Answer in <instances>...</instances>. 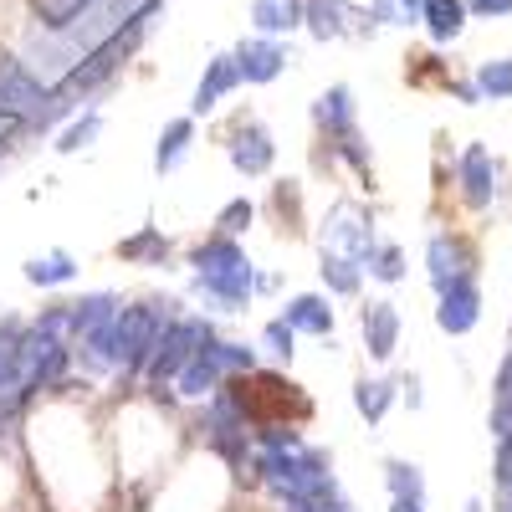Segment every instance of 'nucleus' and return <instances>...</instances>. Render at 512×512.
I'll use <instances>...</instances> for the list:
<instances>
[{"label":"nucleus","instance_id":"nucleus-2","mask_svg":"<svg viewBox=\"0 0 512 512\" xmlns=\"http://www.w3.org/2000/svg\"><path fill=\"white\" fill-rule=\"evenodd\" d=\"M169 318H180V297H149V303H123L113 313V354L128 379H144V364L159 344Z\"/></svg>","mask_w":512,"mask_h":512},{"label":"nucleus","instance_id":"nucleus-29","mask_svg":"<svg viewBox=\"0 0 512 512\" xmlns=\"http://www.w3.org/2000/svg\"><path fill=\"white\" fill-rule=\"evenodd\" d=\"M369 21H379V26H415L420 21V0H374Z\"/></svg>","mask_w":512,"mask_h":512},{"label":"nucleus","instance_id":"nucleus-33","mask_svg":"<svg viewBox=\"0 0 512 512\" xmlns=\"http://www.w3.org/2000/svg\"><path fill=\"white\" fill-rule=\"evenodd\" d=\"M472 11H477V16H507V11H512V0H477Z\"/></svg>","mask_w":512,"mask_h":512},{"label":"nucleus","instance_id":"nucleus-15","mask_svg":"<svg viewBox=\"0 0 512 512\" xmlns=\"http://www.w3.org/2000/svg\"><path fill=\"white\" fill-rule=\"evenodd\" d=\"M303 26L318 41H338L349 31V6L344 0H303Z\"/></svg>","mask_w":512,"mask_h":512},{"label":"nucleus","instance_id":"nucleus-35","mask_svg":"<svg viewBox=\"0 0 512 512\" xmlns=\"http://www.w3.org/2000/svg\"><path fill=\"white\" fill-rule=\"evenodd\" d=\"M466 512H482V502H472V507H466Z\"/></svg>","mask_w":512,"mask_h":512},{"label":"nucleus","instance_id":"nucleus-27","mask_svg":"<svg viewBox=\"0 0 512 512\" xmlns=\"http://www.w3.org/2000/svg\"><path fill=\"white\" fill-rule=\"evenodd\" d=\"M384 482H390L395 502H420L425 497V477L415 472L410 461H390V466H384Z\"/></svg>","mask_w":512,"mask_h":512},{"label":"nucleus","instance_id":"nucleus-19","mask_svg":"<svg viewBox=\"0 0 512 512\" xmlns=\"http://www.w3.org/2000/svg\"><path fill=\"white\" fill-rule=\"evenodd\" d=\"M26 282H36V287H67V282H77V262L67 251L31 256V262H26Z\"/></svg>","mask_w":512,"mask_h":512},{"label":"nucleus","instance_id":"nucleus-18","mask_svg":"<svg viewBox=\"0 0 512 512\" xmlns=\"http://www.w3.org/2000/svg\"><path fill=\"white\" fill-rule=\"evenodd\" d=\"M98 134H103V113L98 108H82L67 128H62V134H57V154H82V149H93L98 144Z\"/></svg>","mask_w":512,"mask_h":512},{"label":"nucleus","instance_id":"nucleus-4","mask_svg":"<svg viewBox=\"0 0 512 512\" xmlns=\"http://www.w3.org/2000/svg\"><path fill=\"white\" fill-rule=\"evenodd\" d=\"M323 251L333 256H349V262H369V251H374V226L364 210L354 205H333L328 210V221H323Z\"/></svg>","mask_w":512,"mask_h":512},{"label":"nucleus","instance_id":"nucleus-23","mask_svg":"<svg viewBox=\"0 0 512 512\" xmlns=\"http://www.w3.org/2000/svg\"><path fill=\"white\" fill-rule=\"evenodd\" d=\"M425 256H431V282L446 292L451 282H461L466 277V267H461V251L446 241V236H431V251H425Z\"/></svg>","mask_w":512,"mask_h":512},{"label":"nucleus","instance_id":"nucleus-25","mask_svg":"<svg viewBox=\"0 0 512 512\" xmlns=\"http://www.w3.org/2000/svg\"><path fill=\"white\" fill-rule=\"evenodd\" d=\"M93 0H31V11H36V21L47 26V31H67L82 11H88Z\"/></svg>","mask_w":512,"mask_h":512},{"label":"nucleus","instance_id":"nucleus-28","mask_svg":"<svg viewBox=\"0 0 512 512\" xmlns=\"http://www.w3.org/2000/svg\"><path fill=\"white\" fill-rule=\"evenodd\" d=\"M364 267H369L379 282H400V277H405V251L390 246V241H374V251H369Z\"/></svg>","mask_w":512,"mask_h":512},{"label":"nucleus","instance_id":"nucleus-31","mask_svg":"<svg viewBox=\"0 0 512 512\" xmlns=\"http://www.w3.org/2000/svg\"><path fill=\"white\" fill-rule=\"evenodd\" d=\"M292 344H297V333L282 323V318H272L267 328H262V349L272 354V359H282V364H292Z\"/></svg>","mask_w":512,"mask_h":512},{"label":"nucleus","instance_id":"nucleus-13","mask_svg":"<svg viewBox=\"0 0 512 512\" xmlns=\"http://www.w3.org/2000/svg\"><path fill=\"white\" fill-rule=\"evenodd\" d=\"M118 262H128V267H164L169 262V236L159 226L134 231L128 241H118Z\"/></svg>","mask_w":512,"mask_h":512},{"label":"nucleus","instance_id":"nucleus-10","mask_svg":"<svg viewBox=\"0 0 512 512\" xmlns=\"http://www.w3.org/2000/svg\"><path fill=\"white\" fill-rule=\"evenodd\" d=\"M364 344L374 359H390L395 344H400V313L395 303H369L364 308Z\"/></svg>","mask_w":512,"mask_h":512},{"label":"nucleus","instance_id":"nucleus-7","mask_svg":"<svg viewBox=\"0 0 512 512\" xmlns=\"http://www.w3.org/2000/svg\"><path fill=\"white\" fill-rule=\"evenodd\" d=\"M241 88V72H236V57L231 52H216L205 62V72H200V82H195V98H190V113H216L221 108V98L226 93H236Z\"/></svg>","mask_w":512,"mask_h":512},{"label":"nucleus","instance_id":"nucleus-6","mask_svg":"<svg viewBox=\"0 0 512 512\" xmlns=\"http://www.w3.org/2000/svg\"><path fill=\"white\" fill-rule=\"evenodd\" d=\"M231 57H236L241 82H256V88H262V82H277L287 72V62H292V52L282 47L277 36H246Z\"/></svg>","mask_w":512,"mask_h":512},{"label":"nucleus","instance_id":"nucleus-32","mask_svg":"<svg viewBox=\"0 0 512 512\" xmlns=\"http://www.w3.org/2000/svg\"><path fill=\"white\" fill-rule=\"evenodd\" d=\"M477 82H482V93H492V98H512V57L487 62V67L477 72Z\"/></svg>","mask_w":512,"mask_h":512},{"label":"nucleus","instance_id":"nucleus-14","mask_svg":"<svg viewBox=\"0 0 512 512\" xmlns=\"http://www.w3.org/2000/svg\"><path fill=\"white\" fill-rule=\"evenodd\" d=\"M190 144H195V118H169L159 144H154V169H159V175L180 169V159L190 154Z\"/></svg>","mask_w":512,"mask_h":512},{"label":"nucleus","instance_id":"nucleus-30","mask_svg":"<svg viewBox=\"0 0 512 512\" xmlns=\"http://www.w3.org/2000/svg\"><path fill=\"white\" fill-rule=\"evenodd\" d=\"M251 221H256V205H251L246 195H236V200H226V205H221V216H216V231H221V236H241V231H246Z\"/></svg>","mask_w":512,"mask_h":512},{"label":"nucleus","instance_id":"nucleus-24","mask_svg":"<svg viewBox=\"0 0 512 512\" xmlns=\"http://www.w3.org/2000/svg\"><path fill=\"white\" fill-rule=\"evenodd\" d=\"M492 175H497V169H492V159H487V149H466L461 154V180H466V195H472V200H487L492 195Z\"/></svg>","mask_w":512,"mask_h":512},{"label":"nucleus","instance_id":"nucleus-1","mask_svg":"<svg viewBox=\"0 0 512 512\" xmlns=\"http://www.w3.org/2000/svg\"><path fill=\"white\" fill-rule=\"evenodd\" d=\"M190 267H195V297L205 303H216L221 313H241L251 303V256L236 246V236H210L190 251Z\"/></svg>","mask_w":512,"mask_h":512},{"label":"nucleus","instance_id":"nucleus-34","mask_svg":"<svg viewBox=\"0 0 512 512\" xmlns=\"http://www.w3.org/2000/svg\"><path fill=\"white\" fill-rule=\"evenodd\" d=\"M390 512H425V507H420V502H395Z\"/></svg>","mask_w":512,"mask_h":512},{"label":"nucleus","instance_id":"nucleus-21","mask_svg":"<svg viewBox=\"0 0 512 512\" xmlns=\"http://www.w3.org/2000/svg\"><path fill=\"white\" fill-rule=\"evenodd\" d=\"M318 272H323V287H328L333 297H354V292H359V282H364V267H359V262H349V256H333V251H323Z\"/></svg>","mask_w":512,"mask_h":512},{"label":"nucleus","instance_id":"nucleus-17","mask_svg":"<svg viewBox=\"0 0 512 512\" xmlns=\"http://www.w3.org/2000/svg\"><path fill=\"white\" fill-rule=\"evenodd\" d=\"M123 303L113 292H82L77 303H72V338L77 333H93V328H103V323H113V313H118Z\"/></svg>","mask_w":512,"mask_h":512},{"label":"nucleus","instance_id":"nucleus-11","mask_svg":"<svg viewBox=\"0 0 512 512\" xmlns=\"http://www.w3.org/2000/svg\"><path fill=\"white\" fill-rule=\"evenodd\" d=\"M436 323L446 328V333H466L477 323V287L472 282H451L446 292H441V308H436Z\"/></svg>","mask_w":512,"mask_h":512},{"label":"nucleus","instance_id":"nucleus-8","mask_svg":"<svg viewBox=\"0 0 512 512\" xmlns=\"http://www.w3.org/2000/svg\"><path fill=\"white\" fill-rule=\"evenodd\" d=\"M282 323L292 333H313V338H328L333 333V308L323 292H297L292 303H282Z\"/></svg>","mask_w":512,"mask_h":512},{"label":"nucleus","instance_id":"nucleus-5","mask_svg":"<svg viewBox=\"0 0 512 512\" xmlns=\"http://www.w3.org/2000/svg\"><path fill=\"white\" fill-rule=\"evenodd\" d=\"M226 154H231V164H236V175L262 180L267 169L277 164V139H272V128H267V123L246 118V123H236V134H231Z\"/></svg>","mask_w":512,"mask_h":512},{"label":"nucleus","instance_id":"nucleus-20","mask_svg":"<svg viewBox=\"0 0 512 512\" xmlns=\"http://www.w3.org/2000/svg\"><path fill=\"white\" fill-rule=\"evenodd\" d=\"M420 21L431 26L436 41H456L461 21H466V6H461V0H420Z\"/></svg>","mask_w":512,"mask_h":512},{"label":"nucleus","instance_id":"nucleus-22","mask_svg":"<svg viewBox=\"0 0 512 512\" xmlns=\"http://www.w3.org/2000/svg\"><path fill=\"white\" fill-rule=\"evenodd\" d=\"M390 400H395V384H390V379H359V384H354V405H359V415H364L369 425L384 420Z\"/></svg>","mask_w":512,"mask_h":512},{"label":"nucleus","instance_id":"nucleus-3","mask_svg":"<svg viewBox=\"0 0 512 512\" xmlns=\"http://www.w3.org/2000/svg\"><path fill=\"white\" fill-rule=\"evenodd\" d=\"M210 338H216V328H210V318H195V313H180V318L164 323L159 344H154V354L144 364V384L154 390V400L175 405V390H169V384H175V374L195 359L200 344H210Z\"/></svg>","mask_w":512,"mask_h":512},{"label":"nucleus","instance_id":"nucleus-26","mask_svg":"<svg viewBox=\"0 0 512 512\" xmlns=\"http://www.w3.org/2000/svg\"><path fill=\"white\" fill-rule=\"evenodd\" d=\"M26 328H36L41 338H52V344H72V303H52V308H41Z\"/></svg>","mask_w":512,"mask_h":512},{"label":"nucleus","instance_id":"nucleus-12","mask_svg":"<svg viewBox=\"0 0 512 512\" xmlns=\"http://www.w3.org/2000/svg\"><path fill=\"white\" fill-rule=\"evenodd\" d=\"M251 26L256 36H282L303 26V0H251Z\"/></svg>","mask_w":512,"mask_h":512},{"label":"nucleus","instance_id":"nucleus-9","mask_svg":"<svg viewBox=\"0 0 512 512\" xmlns=\"http://www.w3.org/2000/svg\"><path fill=\"white\" fill-rule=\"evenodd\" d=\"M313 123L328 134V144L333 139H344V134H354V93L338 82V88H328L318 103H313Z\"/></svg>","mask_w":512,"mask_h":512},{"label":"nucleus","instance_id":"nucleus-16","mask_svg":"<svg viewBox=\"0 0 512 512\" xmlns=\"http://www.w3.org/2000/svg\"><path fill=\"white\" fill-rule=\"evenodd\" d=\"M21 333H26V318H0V395H11L21 384Z\"/></svg>","mask_w":512,"mask_h":512}]
</instances>
